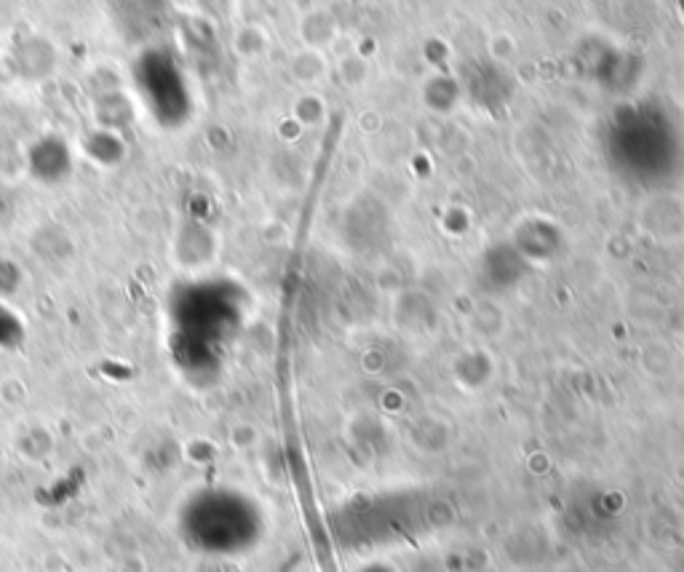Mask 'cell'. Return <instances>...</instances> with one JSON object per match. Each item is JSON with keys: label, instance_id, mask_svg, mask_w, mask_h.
I'll use <instances>...</instances> for the list:
<instances>
[{"label": "cell", "instance_id": "1", "mask_svg": "<svg viewBox=\"0 0 684 572\" xmlns=\"http://www.w3.org/2000/svg\"><path fill=\"white\" fill-rule=\"evenodd\" d=\"M32 153L46 155V161H38V158H28L30 172L36 177H41L38 182H62L68 180L72 172V155L70 148L62 140H57L54 134H46L41 142L32 148Z\"/></svg>", "mask_w": 684, "mask_h": 572}]
</instances>
